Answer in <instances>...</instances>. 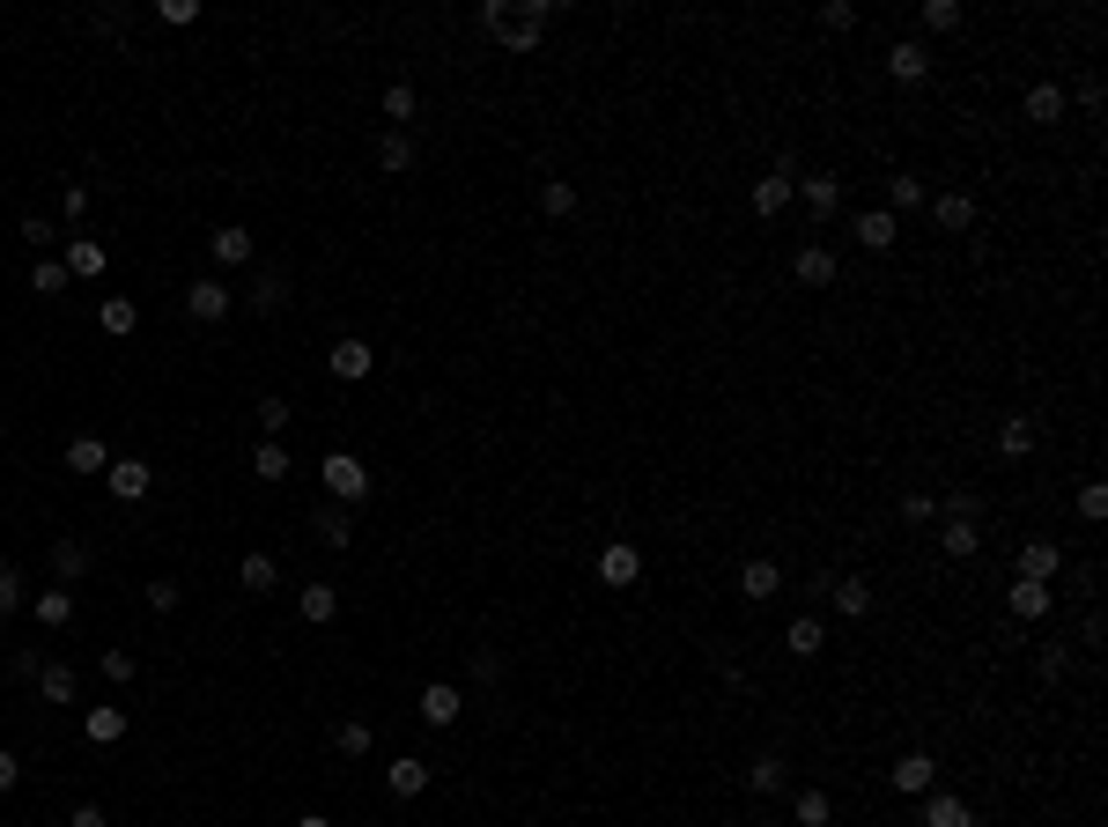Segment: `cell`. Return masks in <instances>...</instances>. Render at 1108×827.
Masks as SVG:
<instances>
[{"instance_id":"obj_38","label":"cell","mask_w":1108,"mask_h":827,"mask_svg":"<svg viewBox=\"0 0 1108 827\" xmlns=\"http://www.w3.org/2000/svg\"><path fill=\"white\" fill-rule=\"evenodd\" d=\"M289 473H295V465H289L281 443H259V451H251V481H289Z\"/></svg>"},{"instance_id":"obj_55","label":"cell","mask_w":1108,"mask_h":827,"mask_svg":"<svg viewBox=\"0 0 1108 827\" xmlns=\"http://www.w3.org/2000/svg\"><path fill=\"white\" fill-rule=\"evenodd\" d=\"M932 517H938L932 495H902V525H932Z\"/></svg>"},{"instance_id":"obj_28","label":"cell","mask_w":1108,"mask_h":827,"mask_svg":"<svg viewBox=\"0 0 1108 827\" xmlns=\"http://www.w3.org/2000/svg\"><path fill=\"white\" fill-rule=\"evenodd\" d=\"M30 613H37V629H67V621H74V591H60V584L37 591V599H30Z\"/></svg>"},{"instance_id":"obj_5","label":"cell","mask_w":1108,"mask_h":827,"mask_svg":"<svg viewBox=\"0 0 1108 827\" xmlns=\"http://www.w3.org/2000/svg\"><path fill=\"white\" fill-rule=\"evenodd\" d=\"M459 717H466V695H459V687H451V680H429V687H421V724L451 731V724H459Z\"/></svg>"},{"instance_id":"obj_31","label":"cell","mask_w":1108,"mask_h":827,"mask_svg":"<svg viewBox=\"0 0 1108 827\" xmlns=\"http://www.w3.org/2000/svg\"><path fill=\"white\" fill-rule=\"evenodd\" d=\"M97 273H104V244L74 237V244H67V281H97Z\"/></svg>"},{"instance_id":"obj_53","label":"cell","mask_w":1108,"mask_h":827,"mask_svg":"<svg viewBox=\"0 0 1108 827\" xmlns=\"http://www.w3.org/2000/svg\"><path fill=\"white\" fill-rule=\"evenodd\" d=\"M820 30H858V8H850V0H828V8H820Z\"/></svg>"},{"instance_id":"obj_42","label":"cell","mask_w":1108,"mask_h":827,"mask_svg":"<svg viewBox=\"0 0 1108 827\" xmlns=\"http://www.w3.org/2000/svg\"><path fill=\"white\" fill-rule=\"evenodd\" d=\"M540 207H547L555 222H569V215H577V185H569V178H547V185H540Z\"/></svg>"},{"instance_id":"obj_6","label":"cell","mask_w":1108,"mask_h":827,"mask_svg":"<svg viewBox=\"0 0 1108 827\" xmlns=\"http://www.w3.org/2000/svg\"><path fill=\"white\" fill-rule=\"evenodd\" d=\"M790 200H806V215H813V222H828V215L842 207V178L813 171V178H798V185H790Z\"/></svg>"},{"instance_id":"obj_39","label":"cell","mask_w":1108,"mask_h":827,"mask_svg":"<svg viewBox=\"0 0 1108 827\" xmlns=\"http://www.w3.org/2000/svg\"><path fill=\"white\" fill-rule=\"evenodd\" d=\"M377 171H415V141H407V133H385V141H377Z\"/></svg>"},{"instance_id":"obj_54","label":"cell","mask_w":1108,"mask_h":827,"mask_svg":"<svg viewBox=\"0 0 1108 827\" xmlns=\"http://www.w3.org/2000/svg\"><path fill=\"white\" fill-rule=\"evenodd\" d=\"M946 517H968V525H983V503H976L968 487H954V495H946Z\"/></svg>"},{"instance_id":"obj_52","label":"cell","mask_w":1108,"mask_h":827,"mask_svg":"<svg viewBox=\"0 0 1108 827\" xmlns=\"http://www.w3.org/2000/svg\"><path fill=\"white\" fill-rule=\"evenodd\" d=\"M15 606H23V577H15V569L0 561V621H8V613H15Z\"/></svg>"},{"instance_id":"obj_29","label":"cell","mask_w":1108,"mask_h":827,"mask_svg":"<svg viewBox=\"0 0 1108 827\" xmlns=\"http://www.w3.org/2000/svg\"><path fill=\"white\" fill-rule=\"evenodd\" d=\"M281 303H289V273L259 267V281H251V311H281Z\"/></svg>"},{"instance_id":"obj_43","label":"cell","mask_w":1108,"mask_h":827,"mask_svg":"<svg viewBox=\"0 0 1108 827\" xmlns=\"http://www.w3.org/2000/svg\"><path fill=\"white\" fill-rule=\"evenodd\" d=\"M289 421H295V407L281 399V391H267V399H259V429H267V443H281V429H289Z\"/></svg>"},{"instance_id":"obj_14","label":"cell","mask_w":1108,"mask_h":827,"mask_svg":"<svg viewBox=\"0 0 1108 827\" xmlns=\"http://www.w3.org/2000/svg\"><path fill=\"white\" fill-rule=\"evenodd\" d=\"M1057 569H1064V547H1057V539H1028V547H1020V577H1028V584H1050Z\"/></svg>"},{"instance_id":"obj_26","label":"cell","mask_w":1108,"mask_h":827,"mask_svg":"<svg viewBox=\"0 0 1108 827\" xmlns=\"http://www.w3.org/2000/svg\"><path fill=\"white\" fill-rule=\"evenodd\" d=\"M938 547H946L954 561L983 555V525H968V517H946V533H938Z\"/></svg>"},{"instance_id":"obj_4","label":"cell","mask_w":1108,"mask_h":827,"mask_svg":"<svg viewBox=\"0 0 1108 827\" xmlns=\"http://www.w3.org/2000/svg\"><path fill=\"white\" fill-rule=\"evenodd\" d=\"M104 487H111L119 503H141L148 487H155V465H148V459H111V465H104Z\"/></svg>"},{"instance_id":"obj_10","label":"cell","mask_w":1108,"mask_h":827,"mask_svg":"<svg viewBox=\"0 0 1108 827\" xmlns=\"http://www.w3.org/2000/svg\"><path fill=\"white\" fill-rule=\"evenodd\" d=\"M636 577H643V555L628 547V539H614V547L599 555V584H606V591H628Z\"/></svg>"},{"instance_id":"obj_12","label":"cell","mask_w":1108,"mask_h":827,"mask_svg":"<svg viewBox=\"0 0 1108 827\" xmlns=\"http://www.w3.org/2000/svg\"><path fill=\"white\" fill-rule=\"evenodd\" d=\"M886 74H894V82H924V74H932L924 37H894V45H886Z\"/></svg>"},{"instance_id":"obj_61","label":"cell","mask_w":1108,"mask_h":827,"mask_svg":"<svg viewBox=\"0 0 1108 827\" xmlns=\"http://www.w3.org/2000/svg\"><path fill=\"white\" fill-rule=\"evenodd\" d=\"M1101 97H1108L1101 74H1086V82H1079V111H1101Z\"/></svg>"},{"instance_id":"obj_2","label":"cell","mask_w":1108,"mask_h":827,"mask_svg":"<svg viewBox=\"0 0 1108 827\" xmlns=\"http://www.w3.org/2000/svg\"><path fill=\"white\" fill-rule=\"evenodd\" d=\"M319 481H325V503H363L369 495V465L355 459V451H325V465H319Z\"/></svg>"},{"instance_id":"obj_23","label":"cell","mask_w":1108,"mask_h":827,"mask_svg":"<svg viewBox=\"0 0 1108 827\" xmlns=\"http://www.w3.org/2000/svg\"><path fill=\"white\" fill-rule=\"evenodd\" d=\"M207 259H215V267H245L251 259V229H237V222L215 229V237H207Z\"/></svg>"},{"instance_id":"obj_50","label":"cell","mask_w":1108,"mask_h":827,"mask_svg":"<svg viewBox=\"0 0 1108 827\" xmlns=\"http://www.w3.org/2000/svg\"><path fill=\"white\" fill-rule=\"evenodd\" d=\"M23 244H37V251H52V244H60V229H52V215H23Z\"/></svg>"},{"instance_id":"obj_1","label":"cell","mask_w":1108,"mask_h":827,"mask_svg":"<svg viewBox=\"0 0 1108 827\" xmlns=\"http://www.w3.org/2000/svg\"><path fill=\"white\" fill-rule=\"evenodd\" d=\"M547 15H555L547 0H488V8H481V30H488L503 52H533L547 37Z\"/></svg>"},{"instance_id":"obj_11","label":"cell","mask_w":1108,"mask_h":827,"mask_svg":"<svg viewBox=\"0 0 1108 827\" xmlns=\"http://www.w3.org/2000/svg\"><path fill=\"white\" fill-rule=\"evenodd\" d=\"M886 776H894V791H910V798H924V791H938V761L924 754V747H916V754H902L894 769H886Z\"/></svg>"},{"instance_id":"obj_30","label":"cell","mask_w":1108,"mask_h":827,"mask_svg":"<svg viewBox=\"0 0 1108 827\" xmlns=\"http://www.w3.org/2000/svg\"><path fill=\"white\" fill-rule=\"evenodd\" d=\"M295 613H303V621H333V613H341V591L333 584H303L295 591Z\"/></svg>"},{"instance_id":"obj_63","label":"cell","mask_w":1108,"mask_h":827,"mask_svg":"<svg viewBox=\"0 0 1108 827\" xmlns=\"http://www.w3.org/2000/svg\"><path fill=\"white\" fill-rule=\"evenodd\" d=\"M295 827H333V820H325V813H303V820H295Z\"/></svg>"},{"instance_id":"obj_25","label":"cell","mask_w":1108,"mask_h":827,"mask_svg":"<svg viewBox=\"0 0 1108 827\" xmlns=\"http://www.w3.org/2000/svg\"><path fill=\"white\" fill-rule=\"evenodd\" d=\"M784 783H790V761L784 754H762L754 769H746V791H754V798H776Z\"/></svg>"},{"instance_id":"obj_59","label":"cell","mask_w":1108,"mask_h":827,"mask_svg":"<svg viewBox=\"0 0 1108 827\" xmlns=\"http://www.w3.org/2000/svg\"><path fill=\"white\" fill-rule=\"evenodd\" d=\"M1034 673H1042V680H1064V673H1072V657H1064V651H1042V657H1034Z\"/></svg>"},{"instance_id":"obj_62","label":"cell","mask_w":1108,"mask_h":827,"mask_svg":"<svg viewBox=\"0 0 1108 827\" xmlns=\"http://www.w3.org/2000/svg\"><path fill=\"white\" fill-rule=\"evenodd\" d=\"M15 783H23V761H15L8 747H0V791H15Z\"/></svg>"},{"instance_id":"obj_58","label":"cell","mask_w":1108,"mask_h":827,"mask_svg":"<svg viewBox=\"0 0 1108 827\" xmlns=\"http://www.w3.org/2000/svg\"><path fill=\"white\" fill-rule=\"evenodd\" d=\"M155 15H163V23H200V0H163Z\"/></svg>"},{"instance_id":"obj_35","label":"cell","mask_w":1108,"mask_h":827,"mask_svg":"<svg viewBox=\"0 0 1108 827\" xmlns=\"http://www.w3.org/2000/svg\"><path fill=\"white\" fill-rule=\"evenodd\" d=\"M52 569H60V584L89 577V547H82V539H52Z\"/></svg>"},{"instance_id":"obj_7","label":"cell","mask_w":1108,"mask_h":827,"mask_svg":"<svg viewBox=\"0 0 1108 827\" xmlns=\"http://www.w3.org/2000/svg\"><path fill=\"white\" fill-rule=\"evenodd\" d=\"M790 273H798L806 289H836L842 259H836V251H828V244H798V259H790Z\"/></svg>"},{"instance_id":"obj_27","label":"cell","mask_w":1108,"mask_h":827,"mask_svg":"<svg viewBox=\"0 0 1108 827\" xmlns=\"http://www.w3.org/2000/svg\"><path fill=\"white\" fill-rule=\"evenodd\" d=\"M97 325L111 333V341H126V333L141 325V311H133V296H104V303H97Z\"/></svg>"},{"instance_id":"obj_46","label":"cell","mask_w":1108,"mask_h":827,"mask_svg":"<svg viewBox=\"0 0 1108 827\" xmlns=\"http://www.w3.org/2000/svg\"><path fill=\"white\" fill-rule=\"evenodd\" d=\"M790 813H798V827H828V813H836V805H828V791H798V805H790Z\"/></svg>"},{"instance_id":"obj_60","label":"cell","mask_w":1108,"mask_h":827,"mask_svg":"<svg viewBox=\"0 0 1108 827\" xmlns=\"http://www.w3.org/2000/svg\"><path fill=\"white\" fill-rule=\"evenodd\" d=\"M67 827H111V813H104V805H74Z\"/></svg>"},{"instance_id":"obj_32","label":"cell","mask_w":1108,"mask_h":827,"mask_svg":"<svg viewBox=\"0 0 1108 827\" xmlns=\"http://www.w3.org/2000/svg\"><path fill=\"white\" fill-rule=\"evenodd\" d=\"M37 695H45V702H60V709H67L74 695H82V680H74V665H45V673H37Z\"/></svg>"},{"instance_id":"obj_45","label":"cell","mask_w":1108,"mask_h":827,"mask_svg":"<svg viewBox=\"0 0 1108 827\" xmlns=\"http://www.w3.org/2000/svg\"><path fill=\"white\" fill-rule=\"evenodd\" d=\"M916 23L932 30V37H946V30H960V0H924V15Z\"/></svg>"},{"instance_id":"obj_44","label":"cell","mask_w":1108,"mask_h":827,"mask_svg":"<svg viewBox=\"0 0 1108 827\" xmlns=\"http://www.w3.org/2000/svg\"><path fill=\"white\" fill-rule=\"evenodd\" d=\"M385 119H392V133H407V119H415V82H392V89H385Z\"/></svg>"},{"instance_id":"obj_33","label":"cell","mask_w":1108,"mask_h":827,"mask_svg":"<svg viewBox=\"0 0 1108 827\" xmlns=\"http://www.w3.org/2000/svg\"><path fill=\"white\" fill-rule=\"evenodd\" d=\"M237 584H245V591H273V584H281V561H273V555H245V561H237Z\"/></svg>"},{"instance_id":"obj_15","label":"cell","mask_w":1108,"mask_h":827,"mask_svg":"<svg viewBox=\"0 0 1108 827\" xmlns=\"http://www.w3.org/2000/svg\"><path fill=\"white\" fill-rule=\"evenodd\" d=\"M429 776H437V769H429V761H415V754H399L392 769H385V791H392V798H421V791H429Z\"/></svg>"},{"instance_id":"obj_21","label":"cell","mask_w":1108,"mask_h":827,"mask_svg":"<svg viewBox=\"0 0 1108 827\" xmlns=\"http://www.w3.org/2000/svg\"><path fill=\"white\" fill-rule=\"evenodd\" d=\"M1034 443L1042 437H1034L1028 414H1005V421H998V459H1034Z\"/></svg>"},{"instance_id":"obj_17","label":"cell","mask_w":1108,"mask_h":827,"mask_svg":"<svg viewBox=\"0 0 1108 827\" xmlns=\"http://www.w3.org/2000/svg\"><path fill=\"white\" fill-rule=\"evenodd\" d=\"M784 651L790 657H820L828 651V621H820V613H798V621L784 629Z\"/></svg>"},{"instance_id":"obj_20","label":"cell","mask_w":1108,"mask_h":827,"mask_svg":"<svg viewBox=\"0 0 1108 827\" xmlns=\"http://www.w3.org/2000/svg\"><path fill=\"white\" fill-rule=\"evenodd\" d=\"M924 827H976V813L954 791H924Z\"/></svg>"},{"instance_id":"obj_37","label":"cell","mask_w":1108,"mask_h":827,"mask_svg":"<svg viewBox=\"0 0 1108 827\" xmlns=\"http://www.w3.org/2000/svg\"><path fill=\"white\" fill-rule=\"evenodd\" d=\"M82 731H89L97 747H119V739H126V709H89V717H82Z\"/></svg>"},{"instance_id":"obj_3","label":"cell","mask_w":1108,"mask_h":827,"mask_svg":"<svg viewBox=\"0 0 1108 827\" xmlns=\"http://www.w3.org/2000/svg\"><path fill=\"white\" fill-rule=\"evenodd\" d=\"M229 303H237V296H229V281H215V273H200L193 289H185V311H193L200 325H222V318H229Z\"/></svg>"},{"instance_id":"obj_48","label":"cell","mask_w":1108,"mask_h":827,"mask_svg":"<svg viewBox=\"0 0 1108 827\" xmlns=\"http://www.w3.org/2000/svg\"><path fill=\"white\" fill-rule=\"evenodd\" d=\"M1079 517H1086V525H1101V517H1108V487H1101V481L1079 487Z\"/></svg>"},{"instance_id":"obj_47","label":"cell","mask_w":1108,"mask_h":827,"mask_svg":"<svg viewBox=\"0 0 1108 827\" xmlns=\"http://www.w3.org/2000/svg\"><path fill=\"white\" fill-rule=\"evenodd\" d=\"M30 289H37V296H60V289H67V267H60V259H37Z\"/></svg>"},{"instance_id":"obj_18","label":"cell","mask_w":1108,"mask_h":827,"mask_svg":"<svg viewBox=\"0 0 1108 827\" xmlns=\"http://www.w3.org/2000/svg\"><path fill=\"white\" fill-rule=\"evenodd\" d=\"M850 237H858V244H864V251H886V244H894V237H902V222H894V215H886V207H864V215H858V222H850Z\"/></svg>"},{"instance_id":"obj_40","label":"cell","mask_w":1108,"mask_h":827,"mask_svg":"<svg viewBox=\"0 0 1108 827\" xmlns=\"http://www.w3.org/2000/svg\"><path fill=\"white\" fill-rule=\"evenodd\" d=\"M836 613L864 621V613H872V584H864V577H842V584H836Z\"/></svg>"},{"instance_id":"obj_51","label":"cell","mask_w":1108,"mask_h":827,"mask_svg":"<svg viewBox=\"0 0 1108 827\" xmlns=\"http://www.w3.org/2000/svg\"><path fill=\"white\" fill-rule=\"evenodd\" d=\"M178 599H185V591H178L171 577H155V584H148V613H178Z\"/></svg>"},{"instance_id":"obj_13","label":"cell","mask_w":1108,"mask_h":827,"mask_svg":"<svg viewBox=\"0 0 1108 827\" xmlns=\"http://www.w3.org/2000/svg\"><path fill=\"white\" fill-rule=\"evenodd\" d=\"M924 207H932V222L946 229V237H960V229H976V200H968V193H932Z\"/></svg>"},{"instance_id":"obj_22","label":"cell","mask_w":1108,"mask_h":827,"mask_svg":"<svg viewBox=\"0 0 1108 827\" xmlns=\"http://www.w3.org/2000/svg\"><path fill=\"white\" fill-rule=\"evenodd\" d=\"M739 591H746V599H776V591H784V569H776L768 555H754L746 569H739Z\"/></svg>"},{"instance_id":"obj_19","label":"cell","mask_w":1108,"mask_h":827,"mask_svg":"<svg viewBox=\"0 0 1108 827\" xmlns=\"http://www.w3.org/2000/svg\"><path fill=\"white\" fill-rule=\"evenodd\" d=\"M790 185H798V178H784V171L754 178V193H746V200H754V215H762V222H776V215L790 207Z\"/></svg>"},{"instance_id":"obj_56","label":"cell","mask_w":1108,"mask_h":827,"mask_svg":"<svg viewBox=\"0 0 1108 827\" xmlns=\"http://www.w3.org/2000/svg\"><path fill=\"white\" fill-rule=\"evenodd\" d=\"M473 680L495 687V680H503V657H495V651H473Z\"/></svg>"},{"instance_id":"obj_49","label":"cell","mask_w":1108,"mask_h":827,"mask_svg":"<svg viewBox=\"0 0 1108 827\" xmlns=\"http://www.w3.org/2000/svg\"><path fill=\"white\" fill-rule=\"evenodd\" d=\"M97 673H104V680H133L141 665H133V651H104V657H97Z\"/></svg>"},{"instance_id":"obj_9","label":"cell","mask_w":1108,"mask_h":827,"mask_svg":"<svg viewBox=\"0 0 1108 827\" xmlns=\"http://www.w3.org/2000/svg\"><path fill=\"white\" fill-rule=\"evenodd\" d=\"M311 533H319L333 555H347V547H355V511H347V503H319V511H311Z\"/></svg>"},{"instance_id":"obj_16","label":"cell","mask_w":1108,"mask_h":827,"mask_svg":"<svg viewBox=\"0 0 1108 827\" xmlns=\"http://www.w3.org/2000/svg\"><path fill=\"white\" fill-rule=\"evenodd\" d=\"M1050 606H1057V591H1050V584H1028V577H1020V584L1005 591V613H1012V621H1042Z\"/></svg>"},{"instance_id":"obj_57","label":"cell","mask_w":1108,"mask_h":827,"mask_svg":"<svg viewBox=\"0 0 1108 827\" xmlns=\"http://www.w3.org/2000/svg\"><path fill=\"white\" fill-rule=\"evenodd\" d=\"M60 215H67V222L89 215V185H67V193H60Z\"/></svg>"},{"instance_id":"obj_41","label":"cell","mask_w":1108,"mask_h":827,"mask_svg":"<svg viewBox=\"0 0 1108 827\" xmlns=\"http://www.w3.org/2000/svg\"><path fill=\"white\" fill-rule=\"evenodd\" d=\"M333 747H341V754H347V761H363V754H369V747H377V731H369V724H363V717H347V724H341V731H333Z\"/></svg>"},{"instance_id":"obj_24","label":"cell","mask_w":1108,"mask_h":827,"mask_svg":"<svg viewBox=\"0 0 1108 827\" xmlns=\"http://www.w3.org/2000/svg\"><path fill=\"white\" fill-rule=\"evenodd\" d=\"M1020 111H1028L1034 126H1057V119H1064V82H1034Z\"/></svg>"},{"instance_id":"obj_34","label":"cell","mask_w":1108,"mask_h":827,"mask_svg":"<svg viewBox=\"0 0 1108 827\" xmlns=\"http://www.w3.org/2000/svg\"><path fill=\"white\" fill-rule=\"evenodd\" d=\"M924 200H932V193H924V178H886V215H894V222L910 215V207H924Z\"/></svg>"},{"instance_id":"obj_8","label":"cell","mask_w":1108,"mask_h":827,"mask_svg":"<svg viewBox=\"0 0 1108 827\" xmlns=\"http://www.w3.org/2000/svg\"><path fill=\"white\" fill-rule=\"evenodd\" d=\"M325 369H333L341 385H363L369 369H377V347H369V341H333V355H325Z\"/></svg>"},{"instance_id":"obj_36","label":"cell","mask_w":1108,"mask_h":827,"mask_svg":"<svg viewBox=\"0 0 1108 827\" xmlns=\"http://www.w3.org/2000/svg\"><path fill=\"white\" fill-rule=\"evenodd\" d=\"M104 465H111L104 437H74V443H67V473H104Z\"/></svg>"}]
</instances>
